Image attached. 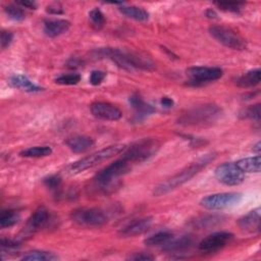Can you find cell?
Wrapping results in <instances>:
<instances>
[{"mask_svg":"<svg viewBox=\"0 0 261 261\" xmlns=\"http://www.w3.org/2000/svg\"><path fill=\"white\" fill-rule=\"evenodd\" d=\"M215 158H216V153H208L203 155L202 157L198 158L196 161L192 162L191 164H189L188 166L179 170L177 173H175L171 177L157 185L153 191V195L162 196L177 189L185 182L189 181L196 174H198L203 168H205Z\"/></svg>","mask_w":261,"mask_h":261,"instance_id":"1","label":"cell"},{"mask_svg":"<svg viewBox=\"0 0 261 261\" xmlns=\"http://www.w3.org/2000/svg\"><path fill=\"white\" fill-rule=\"evenodd\" d=\"M102 56H107L110 58L117 66L125 70L143 69V70H153L155 68L154 62L147 56L121 50L117 48H104L100 50Z\"/></svg>","mask_w":261,"mask_h":261,"instance_id":"2","label":"cell"},{"mask_svg":"<svg viewBox=\"0 0 261 261\" xmlns=\"http://www.w3.org/2000/svg\"><path fill=\"white\" fill-rule=\"evenodd\" d=\"M124 148H125V146L122 144H115V145L108 146V147L103 148L87 157H84V158L71 163L67 167V170L71 174H76V173L83 172V171L90 169V168L98 165L99 163H101L105 160H108V159L112 158L113 156L119 154L121 151L124 150Z\"/></svg>","mask_w":261,"mask_h":261,"instance_id":"3","label":"cell"},{"mask_svg":"<svg viewBox=\"0 0 261 261\" xmlns=\"http://www.w3.org/2000/svg\"><path fill=\"white\" fill-rule=\"evenodd\" d=\"M221 114V109L215 104H204L193 107L178 118V123L185 125H206L214 122Z\"/></svg>","mask_w":261,"mask_h":261,"instance_id":"4","label":"cell"},{"mask_svg":"<svg viewBox=\"0 0 261 261\" xmlns=\"http://www.w3.org/2000/svg\"><path fill=\"white\" fill-rule=\"evenodd\" d=\"M160 148V143L154 138H145L134 143L124 152L122 158L129 163H140L154 156Z\"/></svg>","mask_w":261,"mask_h":261,"instance_id":"5","label":"cell"},{"mask_svg":"<svg viewBox=\"0 0 261 261\" xmlns=\"http://www.w3.org/2000/svg\"><path fill=\"white\" fill-rule=\"evenodd\" d=\"M209 34L219 43L233 50H245L247 48L246 40L233 29L226 25H211Z\"/></svg>","mask_w":261,"mask_h":261,"instance_id":"6","label":"cell"},{"mask_svg":"<svg viewBox=\"0 0 261 261\" xmlns=\"http://www.w3.org/2000/svg\"><path fill=\"white\" fill-rule=\"evenodd\" d=\"M129 170L130 163L121 158L99 171L94 179L97 186H99L101 189H108V187L112 186L118 177L124 175Z\"/></svg>","mask_w":261,"mask_h":261,"instance_id":"7","label":"cell"},{"mask_svg":"<svg viewBox=\"0 0 261 261\" xmlns=\"http://www.w3.org/2000/svg\"><path fill=\"white\" fill-rule=\"evenodd\" d=\"M242 197V194L237 192L212 194L202 198L200 205L208 210H222L240 203Z\"/></svg>","mask_w":261,"mask_h":261,"instance_id":"8","label":"cell"},{"mask_svg":"<svg viewBox=\"0 0 261 261\" xmlns=\"http://www.w3.org/2000/svg\"><path fill=\"white\" fill-rule=\"evenodd\" d=\"M71 219L85 226H100L107 222V216L98 208H80L71 212Z\"/></svg>","mask_w":261,"mask_h":261,"instance_id":"9","label":"cell"},{"mask_svg":"<svg viewBox=\"0 0 261 261\" xmlns=\"http://www.w3.org/2000/svg\"><path fill=\"white\" fill-rule=\"evenodd\" d=\"M222 74V69L215 66H193L187 69V75L190 79L189 83L193 86H200L216 81L220 79Z\"/></svg>","mask_w":261,"mask_h":261,"instance_id":"10","label":"cell"},{"mask_svg":"<svg viewBox=\"0 0 261 261\" xmlns=\"http://www.w3.org/2000/svg\"><path fill=\"white\" fill-rule=\"evenodd\" d=\"M214 173L218 181L226 186H238L245 179V172L232 162H225L218 165L215 168Z\"/></svg>","mask_w":261,"mask_h":261,"instance_id":"11","label":"cell"},{"mask_svg":"<svg viewBox=\"0 0 261 261\" xmlns=\"http://www.w3.org/2000/svg\"><path fill=\"white\" fill-rule=\"evenodd\" d=\"M233 238V234L228 231H217L204 238L199 244V250L205 253L216 252L225 247Z\"/></svg>","mask_w":261,"mask_h":261,"instance_id":"12","label":"cell"},{"mask_svg":"<svg viewBox=\"0 0 261 261\" xmlns=\"http://www.w3.org/2000/svg\"><path fill=\"white\" fill-rule=\"evenodd\" d=\"M90 109L96 118L103 120H118L122 115L116 106L107 102H95L91 105Z\"/></svg>","mask_w":261,"mask_h":261,"instance_id":"13","label":"cell"},{"mask_svg":"<svg viewBox=\"0 0 261 261\" xmlns=\"http://www.w3.org/2000/svg\"><path fill=\"white\" fill-rule=\"evenodd\" d=\"M152 222H153L152 217H143V218L135 219L134 221L125 225L123 228H121L119 231V234L124 238L142 234L150 228Z\"/></svg>","mask_w":261,"mask_h":261,"instance_id":"14","label":"cell"},{"mask_svg":"<svg viewBox=\"0 0 261 261\" xmlns=\"http://www.w3.org/2000/svg\"><path fill=\"white\" fill-rule=\"evenodd\" d=\"M129 104L135 110V118L137 121L143 120L155 112V108L146 103L139 94H133L129 97Z\"/></svg>","mask_w":261,"mask_h":261,"instance_id":"15","label":"cell"},{"mask_svg":"<svg viewBox=\"0 0 261 261\" xmlns=\"http://www.w3.org/2000/svg\"><path fill=\"white\" fill-rule=\"evenodd\" d=\"M240 228L247 232H258L260 230V209L250 211L238 221Z\"/></svg>","mask_w":261,"mask_h":261,"instance_id":"16","label":"cell"},{"mask_svg":"<svg viewBox=\"0 0 261 261\" xmlns=\"http://www.w3.org/2000/svg\"><path fill=\"white\" fill-rule=\"evenodd\" d=\"M50 219V214L49 211L41 206L39 207L29 218L27 222V229L30 231H36L39 230L47 225Z\"/></svg>","mask_w":261,"mask_h":261,"instance_id":"17","label":"cell"},{"mask_svg":"<svg viewBox=\"0 0 261 261\" xmlns=\"http://www.w3.org/2000/svg\"><path fill=\"white\" fill-rule=\"evenodd\" d=\"M70 28V22L66 19L54 18L46 19L44 21V33L51 38L58 37L66 33Z\"/></svg>","mask_w":261,"mask_h":261,"instance_id":"18","label":"cell"},{"mask_svg":"<svg viewBox=\"0 0 261 261\" xmlns=\"http://www.w3.org/2000/svg\"><path fill=\"white\" fill-rule=\"evenodd\" d=\"M65 144L67 147L74 153H84L88 150H90L95 142L92 138L88 136H82V135H76L68 138L65 141Z\"/></svg>","mask_w":261,"mask_h":261,"instance_id":"19","label":"cell"},{"mask_svg":"<svg viewBox=\"0 0 261 261\" xmlns=\"http://www.w3.org/2000/svg\"><path fill=\"white\" fill-rule=\"evenodd\" d=\"M193 244L194 239L192 236H181L177 239L172 238L169 242L162 246V250L166 252H182L190 249Z\"/></svg>","mask_w":261,"mask_h":261,"instance_id":"20","label":"cell"},{"mask_svg":"<svg viewBox=\"0 0 261 261\" xmlns=\"http://www.w3.org/2000/svg\"><path fill=\"white\" fill-rule=\"evenodd\" d=\"M10 84L17 89H21L25 92H31V93H35V92H40L42 91V88H40L39 86L35 85L32 81H30L25 75L23 74H14L10 77Z\"/></svg>","mask_w":261,"mask_h":261,"instance_id":"21","label":"cell"},{"mask_svg":"<svg viewBox=\"0 0 261 261\" xmlns=\"http://www.w3.org/2000/svg\"><path fill=\"white\" fill-rule=\"evenodd\" d=\"M261 71L259 68L252 69L242 74L237 80V85L242 88H252L260 83Z\"/></svg>","mask_w":261,"mask_h":261,"instance_id":"22","label":"cell"},{"mask_svg":"<svg viewBox=\"0 0 261 261\" xmlns=\"http://www.w3.org/2000/svg\"><path fill=\"white\" fill-rule=\"evenodd\" d=\"M118 9L126 17L138 20V21H146L149 18V13L142 7L122 5Z\"/></svg>","mask_w":261,"mask_h":261,"instance_id":"23","label":"cell"},{"mask_svg":"<svg viewBox=\"0 0 261 261\" xmlns=\"http://www.w3.org/2000/svg\"><path fill=\"white\" fill-rule=\"evenodd\" d=\"M236 164L243 172H259L261 167V158L259 155L247 157L237 161Z\"/></svg>","mask_w":261,"mask_h":261,"instance_id":"24","label":"cell"},{"mask_svg":"<svg viewBox=\"0 0 261 261\" xmlns=\"http://www.w3.org/2000/svg\"><path fill=\"white\" fill-rule=\"evenodd\" d=\"M58 259L59 257L56 254L52 252L40 251V250L28 252L21 257V260H25V261H54Z\"/></svg>","mask_w":261,"mask_h":261,"instance_id":"25","label":"cell"},{"mask_svg":"<svg viewBox=\"0 0 261 261\" xmlns=\"http://www.w3.org/2000/svg\"><path fill=\"white\" fill-rule=\"evenodd\" d=\"M173 238V234L170 231L163 230V231H158L147 239H145L144 243L147 246L154 247V246H164L167 242H169Z\"/></svg>","mask_w":261,"mask_h":261,"instance_id":"26","label":"cell"},{"mask_svg":"<svg viewBox=\"0 0 261 261\" xmlns=\"http://www.w3.org/2000/svg\"><path fill=\"white\" fill-rule=\"evenodd\" d=\"M52 149L49 146H35L28 148L19 153L21 157H31V158H39L46 157L51 155Z\"/></svg>","mask_w":261,"mask_h":261,"instance_id":"27","label":"cell"},{"mask_svg":"<svg viewBox=\"0 0 261 261\" xmlns=\"http://www.w3.org/2000/svg\"><path fill=\"white\" fill-rule=\"evenodd\" d=\"M221 219H222L221 216L206 215V216H202V217H199V218L193 220L192 225L194 227H198L200 229L201 228H207V227L215 226L216 224L221 222Z\"/></svg>","mask_w":261,"mask_h":261,"instance_id":"28","label":"cell"},{"mask_svg":"<svg viewBox=\"0 0 261 261\" xmlns=\"http://www.w3.org/2000/svg\"><path fill=\"white\" fill-rule=\"evenodd\" d=\"M19 220V214L13 210L3 211L0 215V226L1 228L11 227Z\"/></svg>","mask_w":261,"mask_h":261,"instance_id":"29","label":"cell"},{"mask_svg":"<svg viewBox=\"0 0 261 261\" xmlns=\"http://www.w3.org/2000/svg\"><path fill=\"white\" fill-rule=\"evenodd\" d=\"M4 11L5 13L7 14V16L13 20H17V21H20V20H23L25 18V13L24 11L22 10L21 7L17 6V5H14V4H9L7 6H5L4 8Z\"/></svg>","mask_w":261,"mask_h":261,"instance_id":"30","label":"cell"},{"mask_svg":"<svg viewBox=\"0 0 261 261\" xmlns=\"http://www.w3.org/2000/svg\"><path fill=\"white\" fill-rule=\"evenodd\" d=\"M89 18L91 20L92 25L96 29V30H100L104 27L105 24V16L102 13V11L98 8H94L90 11L89 13Z\"/></svg>","mask_w":261,"mask_h":261,"instance_id":"31","label":"cell"},{"mask_svg":"<svg viewBox=\"0 0 261 261\" xmlns=\"http://www.w3.org/2000/svg\"><path fill=\"white\" fill-rule=\"evenodd\" d=\"M240 116L242 118H247V119H252V120H260L261 112H260V104H255L251 105L247 108H245L241 113Z\"/></svg>","mask_w":261,"mask_h":261,"instance_id":"32","label":"cell"},{"mask_svg":"<svg viewBox=\"0 0 261 261\" xmlns=\"http://www.w3.org/2000/svg\"><path fill=\"white\" fill-rule=\"evenodd\" d=\"M215 5L223 10V11H228V12H234L238 13L242 10V8L244 7L245 3L243 2H215Z\"/></svg>","mask_w":261,"mask_h":261,"instance_id":"33","label":"cell"},{"mask_svg":"<svg viewBox=\"0 0 261 261\" xmlns=\"http://www.w3.org/2000/svg\"><path fill=\"white\" fill-rule=\"evenodd\" d=\"M80 81H81V75L79 73H67L57 77L55 80V83L59 85L72 86V85H76Z\"/></svg>","mask_w":261,"mask_h":261,"instance_id":"34","label":"cell"},{"mask_svg":"<svg viewBox=\"0 0 261 261\" xmlns=\"http://www.w3.org/2000/svg\"><path fill=\"white\" fill-rule=\"evenodd\" d=\"M44 184L50 190H57L60 188L61 178L58 175H50L44 179Z\"/></svg>","mask_w":261,"mask_h":261,"instance_id":"35","label":"cell"},{"mask_svg":"<svg viewBox=\"0 0 261 261\" xmlns=\"http://www.w3.org/2000/svg\"><path fill=\"white\" fill-rule=\"evenodd\" d=\"M126 259L134 260V261H151V260H154L155 257L149 253L140 252V253H134V254L129 255Z\"/></svg>","mask_w":261,"mask_h":261,"instance_id":"36","label":"cell"},{"mask_svg":"<svg viewBox=\"0 0 261 261\" xmlns=\"http://www.w3.org/2000/svg\"><path fill=\"white\" fill-rule=\"evenodd\" d=\"M105 76H106V73L104 71L93 70L92 73H91V76H90V83L93 86H98L103 82Z\"/></svg>","mask_w":261,"mask_h":261,"instance_id":"37","label":"cell"},{"mask_svg":"<svg viewBox=\"0 0 261 261\" xmlns=\"http://www.w3.org/2000/svg\"><path fill=\"white\" fill-rule=\"evenodd\" d=\"M13 35L11 32L8 31H2L1 32V48L6 49L12 42Z\"/></svg>","mask_w":261,"mask_h":261,"instance_id":"38","label":"cell"},{"mask_svg":"<svg viewBox=\"0 0 261 261\" xmlns=\"http://www.w3.org/2000/svg\"><path fill=\"white\" fill-rule=\"evenodd\" d=\"M19 246V243L14 241V240H10V239H2L1 240V247L3 249L7 248V249H13Z\"/></svg>","mask_w":261,"mask_h":261,"instance_id":"39","label":"cell"},{"mask_svg":"<svg viewBox=\"0 0 261 261\" xmlns=\"http://www.w3.org/2000/svg\"><path fill=\"white\" fill-rule=\"evenodd\" d=\"M47 11L49 13H52V14H60V13L63 12L62 7L57 3H54V4H51V5L47 6Z\"/></svg>","mask_w":261,"mask_h":261,"instance_id":"40","label":"cell"},{"mask_svg":"<svg viewBox=\"0 0 261 261\" xmlns=\"http://www.w3.org/2000/svg\"><path fill=\"white\" fill-rule=\"evenodd\" d=\"M160 103H161V105H162L163 107H165V108H170V107H172L173 104H174L173 100H172L171 98H169V97H162L161 100H160Z\"/></svg>","mask_w":261,"mask_h":261,"instance_id":"41","label":"cell"},{"mask_svg":"<svg viewBox=\"0 0 261 261\" xmlns=\"http://www.w3.org/2000/svg\"><path fill=\"white\" fill-rule=\"evenodd\" d=\"M17 4H19L21 6H24V7H28V8H31V9H35L37 7L36 2H34V1H18Z\"/></svg>","mask_w":261,"mask_h":261,"instance_id":"42","label":"cell"},{"mask_svg":"<svg viewBox=\"0 0 261 261\" xmlns=\"http://www.w3.org/2000/svg\"><path fill=\"white\" fill-rule=\"evenodd\" d=\"M206 16L207 17H209V18H215L216 16H217V14H216V12L214 11V10H212V9H208L207 11H206Z\"/></svg>","mask_w":261,"mask_h":261,"instance_id":"43","label":"cell"},{"mask_svg":"<svg viewBox=\"0 0 261 261\" xmlns=\"http://www.w3.org/2000/svg\"><path fill=\"white\" fill-rule=\"evenodd\" d=\"M253 151H256V152H257V154L259 155V153H260V142H258V143L254 146Z\"/></svg>","mask_w":261,"mask_h":261,"instance_id":"44","label":"cell"}]
</instances>
